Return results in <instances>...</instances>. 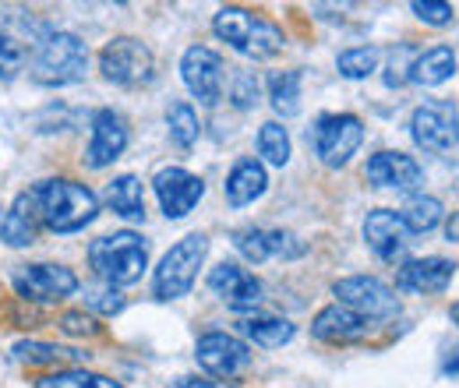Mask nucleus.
Returning a JSON list of instances; mask_svg holds the SVG:
<instances>
[{
	"label": "nucleus",
	"mask_w": 459,
	"mask_h": 388,
	"mask_svg": "<svg viewBox=\"0 0 459 388\" xmlns=\"http://www.w3.org/2000/svg\"><path fill=\"white\" fill-rule=\"evenodd\" d=\"M29 194L36 202L43 229H50L57 237L85 233L92 222L100 220V212H103L100 194L89 184L71 180V177H43V180H36L29 187Z\"/></svg>",
	"instance_id": "f257e3e1"
},
{
	"label": "nucleus",
	"mask_w": 459,
	"mask_h": 388,
	"mask_svg": "<svg viewBox=\"0 0 459 388\" xmlns=\"http://www.w3.org/2000/svg\"><path fill=\"white\" fill-rule=\"evenodd\" d=\"M149 258H152V244L138 229L103 233V237L89 240V247H85V262H89L96 282L114 286V289L142 282V276L149 272Z\"/></svg>",
	"instance_id": "f03ea898"
},
{
	"label": "nucleus",
	"mask_w": 459,
	"mask_h": 388,
	"mask_svg": "<svg viewBox=\"0 0 459 388\" xmlns=\"http://www.w3.org/2000/svg\"><path fill=\"white\" fill-rule=\"evenodd\" d=\"M89 64H92L89 43L78 32H71V29H54L32 50V60H29V71L25 74L39 89H67V85L85 82Z\"/></svg>",
	"instance_id": "7ed1b4c3"
},
{
	"label": "nucleus",
	"mask_w": 459,
	"mask_h": 388,
	"mask_svg": "<svg viewBox=\"0 0 459 388\" xmlns=\"http://www.w3.org/2000/svg\"><path fill=\"white\" fill-rule=\"evenodd\" d=\"M212 36L223 39L233 54L247 56V60H269V56L283 54V47H287V32L273 18H265L251 7H237V4L220 7L212 14Z\"/></svg>",
	"instance_id": "20e7f679"
},
{
	"label": "nucleus",
	"mask_w": 459,
	"mask_h": 388,
	"mask_svg": "<svg viewBox=\"0 0 459 388\" xmlns=\"http://www.w3.org/2000/svg\"><path fill=\"white\" fill-rule=\"evenodd\" d=\"M205 258H209V237L205 233L180 237L170 251L160 258V265L152 269V297L163 300V304L187 297L195 289V282H198Z\"/></svg>",
	"instance_id": "39448f33"
},
{
	"label": "nucleus",
	"mask_w": 459,
	"mask_h": 388,
	"mask_svg": "<svg viewBox=\"0 0 459 388\" xmlns=\"http://www.w3.org/2000/svg\"><path fill=\"white\" fill-rule=\"evenodd\" d=\"M11 289L22 304L57 307L82 289V279L64 262H25V265L11 269Z\"/></svg>",
	"instance_id": "423d86ee"
},
{
	"label": "nucleus",
	"mask_w": 459,
	"mask_h": 388,
	"mask_svg": "<svg viewBox=\"0 0 459 388\" xmlns=\"http://www.w3.org/2000/svg\"><path fill=\"white\" fill-rule=\"evenodd\" d=\"M307 145L322 167H350V160L364 145V120L357 113H318L307 127Z\"/></svg>",
	"instance_id": "0eeeda50"
},
{
	"label": "nucleus",
	"mask_w": 459,
	"mask_h": 388,
	"mask_svg": "<svg viewBox=\"0 0 459 388\" xmlns=\"http://www.w3.org/2000/svg\"><path fill=\"white\" fill-rule=\"evenodd\" d=\"M195 364L205 378L237 385L255 367V349L227 329H205L195 339Z\"/></svg>",
	"instance_id": "6e6552de"
},
{
	"label": "nucleus",
	"mask_w": 459,
	"mask_h": 388,
	"mask_svg": "<svg viewBox=\"0 0 459 388\" xmlns=\"http://www.w3.org/2000/svg\"><path fill=\"white\" fill-rule=\"evenodd\" d=\"M100 74L117 89H142L156 78V56L138 36H114L100 50Z\"/></svg>",
	"instance_id": "1a4fd4ad"
},
{
	"label": "nucleus",
	"mask_w": 459,
	"mask_h": 388,
	"mask_svg": "<svg viewBox=\"0 0 459 388\" xmlns=\"http://www.w3.org/2000/svg\"><path fill=\"white\" fill-rule=\"evenodd\" d=\"M333 297L336 304H343L350 311H357L368 322H385L400 315V297L389 282L378 276H343L333 282Z\"/></svg>",
	"instance_id": "9d476101"
},
{
	"label": "nucleus",
	"mask_w": 459,
	"mask_h": 388,
	"mask_svg": "<svg viewBox=\"0 0 459 388\" xmlns=\"http://www.w3.org/2000/svg\"><path fill=\"white\" fill-rule=\"evenodd\" d=\"M410 138L424 152H453L459 145V107L449 99H428L410 113Z\"/></svg>",
	"instance_id": "9b49d317"
},
{
	"label": "nucleus",
	"mask_w": 459,
	"mask_h": 388,
	"mask_svg": "<svg viewBox=\"0 0 459 388\" xmlns=\"http://www.w3.org/2000/svg\"><path fill=\"white\" fill-rule=\"evenodd\" d=\"M127 145H131V127H127L124 113L114 107H103L89 116V142L82 152V167L92 169V173L114 167L127 152Z\"/></svg>",
	"instance_id": "f8f14e48"
},
{
	"label": "nucleus",
	"mask_w": 459,
	"mask_h": 388,
	"mask_svg": "<svg viewBox=\"0 0 459 388\" xmlns=\"http://www.w3.org/2000/svg\"><path fill=\"white\" fill-rule=\"evenodd\" d=\"M227 60L216 54L212 47H187L180 54V82L184 89L202 103V107H216L227 92Z\"/></svg>",
	"instance_id": "ddd939ff"
},
{
	"label": "nucleus",
	"mask_w": 459,
	"mask_h": 388,
	"mask_svg": "<svg viewBox=\"0 0 459 388\" xmlns=\"http://www.w3.org/2000/svg\"><path fill=\"white\" fill-rule=\"evenodd\" d=\"M7 357L32 371V375H47V371H57V367H92V353L89 349H78V346H67L57 339H39V335H22L11 342Z\"/></svg>",
	"instance_id": "4468645a"
},
{
	"label": "nucleus",
	"mask_w": 459,
	"mask_h": 388,
	"mask_svg": "<svg viewBox=\"0 0 459 388\" xmlns=\"http://www.w3.org/2000/svg\"><path fill=\"white\" fill-rule=\"evenodd\" d=\"M205 286H209L212 297H220L230 311H237L240 318H244V315H255L258 304L265 300V286H262V279L255 276L251 269L237 265V262H227V258L216 262V265L209 269Z\"/></svg>",
	"instance_id": "2eb2a0df"
},
{
	"label": "nucleus",
	"mask_w": 459,
	"mask_h": 388,
	"mask_svg": "<svg viewBox=\"0 0 459 388\" xmlns=\"http://www.w3.org/2000/svg\"><path fill=\"white\" fill-rule=\"evenodd\" d=\"M233 251L247 262V265H262L269 258H283L297 262L307 254V244L290 233V229H273V226H240L233 229Z\"/></svg>",
	"instance_id": "dca6fc26"
},
{
	"label": "nucleus",
	"mask_w": 459,
	"mask_h": 388,
	"mask_svg": "<svg viewBox=\"0 0 459 388\" xmlns=\"http://www.w3.org/2000/svg\"><path fill=\"white\" fill-rule=\"evenodd\" d=\"M152 184V194L160 202V212L167 220H184L198 209V202L205 198V180L198 173L184 167H163L156 169V177L149 180Z\"/></svg>",
	"instance_id": "f3484780"
},
{
	"label": "nucleus",
	"mask_w": 459,
	"mask_h": 388,
	"mask_svg": "<svg viewBox=\"0 0 459 388\" xmlns=\"http://www.w3.org/2000/svg\"><path fill=\"white\" fill-rule=\"evenodd\" d=\"M364 180L378 191H396V194H420L424 187V169L413 156L396 149H378L364 163Z\"/></svg>",
	"instance_id": "a211bd4d"
},
{
	"label": "nucleus",
	"mask_w": 459,
	"mask_h": 388,
	"mask_svg": "<svg viewBox=\"0 0 459 388\" xmlns=\"http://www.w3.org/2000/svg\"><path fill=\"white\" fill-rule=\"evenodd\" d=\"M456 262L442 258V254H428V258H406L396 269V293H417V297H435L446 293L449 282L456 279Z\"/></svg>",
	"instance_id": "6ab92c4d"
},
{
	"label": "nucleus",
	"mask_w": 459,
	"mask_h": 388,
	"mask_svg": "<svg viewBox=\"0 0 459 388\" xmlns=\"http://www.w3.org/2000/svg\"><path fill=\"white\" fill-rule=\"evenodd\" d=\"M360 233H364V244L371 247V254H375L378 262H389V265L406 262L410 233H406V226H403L400 212H393V209H371V212L364 216Z\"/></svg>",
	"instance_id": "aec40b11"
},
{
	"label": "nucleus",
	"mask_w": 459,
	"mask_h": 388,
	"mask_svg": "<svg viewBox=\"0 0 459 388\" xmlns=\"http://www.w3.org/2000/svg\"><path fill=\"white\" fill-rule=\"evenodd\" d=\"M368 335H371V322L343 304H329L311 318V339L325 346H353V342H364Z\"/></svg>",
	"instance_id": "412c9836"
},
{
	"label": "nucleus",
	"mask_w": 459,
	"mask_h": 388,
	"mask_svg": "<svg viewBox=\"0 0 459 388\" xmlns=\"http://www.w3.org/2000/svg\"><path fill=\"white\" fill-rule=\"evenodd\" d=\"M39 229H43V222H39L32 194L29 191L14 194L11 205L0 216V244L11 247V251H25V247H32L39 240Z\"/></svg>",
	"instance_id": "4be33fe9"
},
{
	"label": "nucleus",
	"mask_w": 459,
	"mask_h": 388,
	"mask_svg": "<svg viewBox=\"0 0 459 388\" xmlns=\"http://www.w3.org/2000/svg\"><path fill=\"white\" fill-rule=\"evenodd\" d=\"M265 191H269V169L255 156H240L223 180V198L230 209H247L258 198H265Z\"/></svg>",
	"instance_id": "5701e85b"
},
{
	"label": "nucleus",
	"mask_w": 459,
	"mask_h": 388,
	"mask_svg": "<svg viewBox=\"0 0 459 388\" xmlns=\"http://www.w3.org/2000/svg\"><path fill=\"white\" fill-rule=\"evenodd\" d=\"M233 335H240L251 349H283L287 342H293L297 335V325L290 318H280V315H265V311H255V315H244L237 325H233Z\"/></svg>",
	"instance_id": "b1692460"
},
{
	"label": "nucleus",
	"mask_w": 459,
	"mask_h": 388,
	"mask_svg": "<svg viewBox=\"0 0 459 388\" xmlns=\"http://www.w3.org/2000/svg\"><path fill=\"white\" fill-rule=\"evenodd\" d=\"M103 205L124 222H145V180L138 173H117L103 187Z\"/></svg>",
	"instance_id": "393cba45"
},
{
	"label": "nucleus",
	"mask_w": 459,
	"mask_h": 388,
	"mask_svg": "<svg viewBox=\"0 0 459 388\" xmlns=\"http://www.w3.org/2000/svg\"><path fill=\"white\" fill-rule=\"evenodd\" d=\"M29 388H127L114 375H103L96 367H57L47 375H32Z\"/></svg>",
	"instance_id": "a878e982"
},
{
	"label": "nucleus",
	"mask_w": 459,
	"mask_h": 388,
	"mask_svg": "<svg viewBox=\"0 0 459 388\" xmlns=\"http://www.w3.org/2000/svg\"><path fill=\"white\" fill-rule=\"evenodd\" d=\"M265 92H269V107L276 116H297L300 113V96H304V74L297 67L290 71H273L269 82H265Z\"/></svg>",
	"instance_id": "bb28decb"
},
{
	"label": "nucleus",
	"mask_w": 459,
	"mask_h": 388,
	"mask_svg": "<svg viewBox=\"0 0 459 388\" xmlns=\"http://www.w3.org/2000/svg\"><path fill=\"white\" fill-rule=\"evenodd\" d=\"M456 71V50L453 47H431V50H420L413 67H410V82L413 85H424V89H435L442 82H449Z\"/></svg>",
	"instance_id": "cd10ccee"
},
{
	"label": "nucleus",
	"mask_w": 459,
	"mask_h": 388,
	"mask_svg": "<svg viewBox=\"0 0 459 388\" xmlns=\"http://www.w3.org/2000/svg\"><path fill=\"white\" fill-rule=\"evenodd\" d=\"M255 149H258V163L262 167H287L293 156V142L283 120H265L255 134Z\"/></svg>",
	"instance_id": "c85d7f7f"
},
{
	"label": "nucleus",
	"mask_w": 459,
	"mask_h": 388,
	"mask_svg": "<svg viewBox=\"0 0 459 388\" xmlns=\"http://www.w3.org/2000/svg\"><path fill=\"white\" fill-rule=\"evenodd\" d=\"M442 216H446V209H442V202L431 198V194H410L406 205L400 209V220L410 237H424V233H431V229L442 222Z\"/></svg>",
	"instance_id": "c756f323"
},
{
	"label": "nucleus",
	"mask_w": 459,
	"mask_h": 388,
	"mask_svg": "<svg viewBox=\"0 0 459 388\" xmlns=\"http://www.w3.org/2000/svg\"><path fill=\"white\" fill-rule=\"evenodd\" d=\"M167 131H170V142L180 149V152H191L202 138V116L191 103L177 99L167 107Z\"/></svg>",
	"instance_id": "7c9ffc66"
},
{
	"label": "nucleus",
	"mask_w": 459,
	"mask_h": 388,
	"mask_svg": "<svg viewBox=\"0 0 459 388\" xmlns=\"http://www.w3.org/2000/svg\"><path fill=\"white\" fill-rule=\"evenodd\" d=\"M29 60H32V47L18 39L7 25H0V85L18 82L29 71Z\"/></svg>",
	"instance_id": "2f4dec72"
},
{
	"label": "nucleus",
	"mask_w": 459,
	"mask_h": 388,
	"mask_svg": "<svg viewBox=\"0 0 459 388\" xmlns=\"http://www.w3.org/2000/svg\"><path fill=\"white\" fill-rule=\"evenodd\" d=\"M382 64V50L378 47H350V50H340L336 54V71L346 82H364L378 71Z\"/></svg>",
	"instance_id": "473e14b6"
},
{
	"label": "nucleus",
	"mask_w": 459,
	"mask_h": 388,
	"mask_svg": "<svg viewBox=\"0 0 459 388\" xmlns=\"http://www.w3.org/2000/svg\"><path fill=\"white\" fill-rule=\"evenodd\" d=\"M82 307H85L92 318H117V315H124L127 297H124L120 289H114V286L96 282V286H85V293H82Z\"/></svg>",
	"instance_id": "72a5a7b5"
},
{
	"label": "nucleus",
	"mask_w": 459,
	"mask_h": 388,
	"mask_svg": "<svg viewBox=\"0 0 459 388\" xmlns=\"http://www.w3.org/2000/svg\"><path fill=\"white\" fill-rule=\"evenodd\" d=\"M230 107L233 110H255L262 99V82L255 71H233L230 74Z\"/></svg>",
	"instance_id": "f704fd0d"
},
{
	"label": "nucleus",
	"mask_w": 459,
	"mask_h": 388,
	"mask_svg": "<svg viewBox=\"0 0 459 388\" xmlns=\"http://www.w3.org/2000/svg\"><path fill=\"white\" fill-rule=\"evenodd\" d=\"M57 332L64 339H96V335H103V325H100V318H92L85 307L82 311H64L57 318Z\"/></svg>",
	"instance_id": "c9c22d12"
},
{
	"label": "nucleus",
	"mask_w": 459,
	"mask_h": 388,
	"mask_svg": "<svg viewBox=\"0 0 459 388\" xmlns=\"http://www.w3.org/2000/svg\"><path fill=\"white\" fill-rule=\"evenodd\" d=\"M417 54H420V50H413L410 43H400V47L389 54V64H385V74H382V82H385L389 89H403V85L410 82V67H413Z\"/></svg>",
	"instance_id": "e433bc0d"
},
{
	"label": "nucleus",
	"mask_w": 459,
	"mask_h": 388,
	"mask_svg": "<svg viewBox=\"0 0 459 388\" xmlns=\"http://www.w3.org/2000/svg\"><path fill=\"white\" fill-rule=\"evenodd\" d=\"M410 11L424 22V25H435V29H446L456 22V7L453 4H438V0H413Z\"/></svg>",
	"instance_id": "4c0bfd02"
},
{
	"label": "nucleus",
	"mask_w": 459,
	"mask_h": 388,
	"mask_svg": "<svg viewBox=\"0 0 459 388\" xmlns=\"http://www.w3.org/2000/svg\"><path fill=\"white\" fill-rule=\"evenodd\" d=\"M64 116H78L74 110H67V107H47V110L36 116V134H54V131H71L74 124L71 120H64Z\"/></svg>",
	"instance_id": "58836bf2"
},
{
	"label": "nucleus",
	"mask_w": 459,
	"mask_h": 388,
	"mask_svg": "<svg viewBox=\"0 0 459 388\" xmlns=\"http://www.w3.org/2000/svg\"><path fill=\"white\" fill-rule=\"evenodd\" d=\"M163 388H237V385L212 382V378H205V375H177V378H170Z\"/></svg>",
	"instance_id": "ea45409f"
},
{
	"label": "nucleus",
	"mask_w": 459,
	"mask_h": 388,
	"mask_svg": "<svg viewBox=\"0 0 459 388\" xmlns=\"http://www.w3.org/2000/svg\"><path fill=\"white\" fill-rule=\"evenodd\" d=\"M442 378L459 382V349L453 353V357H446V360H442Z\"/></svg>",
	"instance_id": "a19ab883"
},
{
	"label": "nucleus",
	"mask_w": 459,
	"mask_h": 388,
	"mask_svg": "<svg viewBox=\"0 0 459 388\" xmlns=\"http://www.w3.org/2000/svg\"><path fill=\"white\" fill-rule=\"evenodd\" d=\"M446 240H449V244H459V212H453V216L446 220Z\"/></svg>",
	"instance_id": "79ce46f5"
},
{
	"label": "nucleus",
	"mask_w": 459,
	"mask_h": 388,
	"mask_svg": "<svg viewBox=\"0 0 459 388\" xmlns=\"http://www.w3.org/2000/svg\"><path fill=\"white\" fill-rule=\"evenodd\" d=\"M449 318H453V322H456V325H459V304H453V311H449Z\"/></svg>",
	"instance_id": "37998d69"
},
{
	"label": "nucleus",
	"mask_w": 459,
	"mask_h": 388,
	"mask_svg": "<svg viewBox=\"0 0 459 388\" xmlns=\"http://www.w3.org/2000/svg\"><path fill=\"white\" fill-rule=\"evenodd\" d=\"M0 212H4V205H0Z\"/></svg>",
	"instance_id": "c03bdc74"
}]
</instances>
